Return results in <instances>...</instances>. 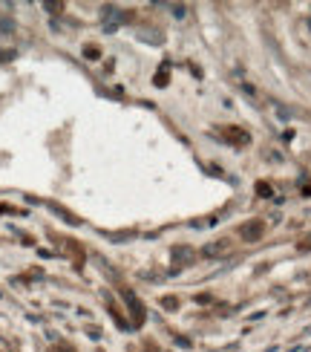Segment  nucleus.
Here are the masks:
<instances>
[{"instance_id":"1","label":"nucleus","mask_w":311,"mask_h":352,"mask_svg":"<svg viewBox=\"0 0 311 352\" xmlns=\"http://www.w3.org/2000/svg\"><path fill=\"white\" fill-rule=\"evenodd\" d=\"M262 231H265V223H262V219H254V223H248V226L240 228L242 240H248V243H257V240L262 237Z\"/></svg>"},{"instance_id":"2","label":"nucleus","mask_w":311,"mask_h":352,"mask_svg":"<svg viewBox=\"0 0 311 352\" xmlns=\"http://www.w3.org/2000/svg\"><path fill=\"white\" fill-rule=\"evenodd\" d=\"M228 248H231V240H214L211 245L202 248V254H205V257H222V254L228 252Z\"/></svg>"},{"instance_id":"3","label":"nucleus","mask_w":311,"mask_h":352,"mask_svg":"<svg viewBox=\"0 0 311 352\" xmlns=\"http://www.w3.org/2000/svg\"><path fill=\"white\" fill-rule=\"evenodd\" d=\"M173 257H176V263H190L194 260V252H190V248H173Z\"/></svg>"},{"instance_id":"4","label":"nucleus","mask_w":311,"mask_h":352,"mask_svg":"<svg viewBox=\"0 0 311 352\" xmlns=\"http://www.w3.org/2000/svg\"><path fill=\"white\" fill-rule=\"evenodd\" d=\"M170 9H173V18L176 21H182L185 14H187V6H170Z\"/></svg>"},{"instance_id":"5","label":"nucleus","mask_w":311,"mask_h":352,"mask_svg":"<svg viewBox=\"0 0 311 352\" xmlns=\"http://www.w3.org/2000/svg\"><path fill=\"white\" fill-rule=\"evenodd\" d=\"M84 55H90V61H98V55H101V52H98V47H87Z\"/></svg>"},{"instance_id":"6","label":"nucleus","mask_w":311,"mask_h":352,"mask_svg":"<svg viewBox=\"0 0 311 352\" xmlns=\"http://www.w3.org/2000/svg\"><path fill=\"white\" fill-rule=\"evenodd\" d=\"M43 9H49L52 14H58V12H61L64 6H61V3H43Z\"/></svg>"},{"instance_id":"7","label":"nucleus","mask_w":311,"mask_h":352,"mask_svg":"<svg viewBox=\"0 0 311 352\" xmlns=\"http://www.w3.org/2000/svg\"><path fill=\"white\" fill-rule=\"evenodd\" d=\"M306 248H311V240H308V245H306Z\"/></svg>"}]
</instances>
